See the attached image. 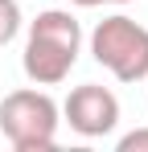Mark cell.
<instances>
[{
  "label": "cell",
  "mask_w": 148,
  "mask_h": 152,
  "mask_svg": "<svg viewBox=\"0 0 148 152\" xmlns=\"http://www.w3.org/2000/svg\"><path fill=\"white\" fill-rule=\"evenodd\" d=\"M78 50H82V25L74 21V12L66 8H45L37 12V21L29 25V37H25V74L37 86H58L66 82L78 62Z\"/></svg>",
  "instance_id": "cell-1"
},
{
  "label": "cell",
  "mask_w": 148,
  "mask_h": 152,
  "mask_svg": "<svg viewBox=\"0 0 148 152\" xmlns=\"http://www.w3.org/2000/svg\"><path fill=\"white\" fill-rule=\"evenodd\" d=\"M62 107L37 86L8 91L0 99V132L17 152H49L58 144Z\"/></svg>",
  "instance_id": "cell-2"
},
{
  "label": "cell",
  "mask_w": 148,
  "mask_h": 152,
  "mask_svg": "<svg viewBox=\"0 0 148 152\" xmlns=\"http://www.w3.org/2000/svg\"><path fill=\"white\" fill-rule=\"evenodd\" d=\"M91 53L103 70H111L127 86L148 78V29L123 12L103 17L91 29Z\"/></svg>",
  "instance_id": "cell-3"
},
{
  "label": "cell",
  "mask_w": 148,
  "mask_h": 152,
  "mask_svg": "<svg viewBox=\"0 0 148 152\" xmlns=\"http://www.w3.org/2000/svg\"><path fill=\"white\" fill-rule=\"evenodd\" d=\"M62 119L70 124V132L86 136V140L111 136L115 124H119V99H115V91H107L99 82H82V86H74L66 95Z\"/></svg>",
  "instance_id": "cell-4"
},
{
  "label": "cell",
  "mask_w": 148,
  "mask_h": 152,
  "mask_svg": "<svg viewBox=\"0 0 148 152\" xmlns=\"http://www.w3.org/2000/svg\"><path fill=\"white\" fill-rule=\"evenodd\" d=\"M25 17H21V4L17 0H0V45H8L17 33H21Z\"/></svg>",
  "instance_id": "cell-5"
},
{
  "label": "cell",
  "mask_w": 148,
  "mask_h": 152,
  "mask_svg": "<svg viewBox=\"0 0 148 152\" xmlns=\"http://www.w3.org/2000/svg\"><path fill=\"white\" fill-rule=\"evenodd\" d=\"M115 148H119V152H148V127H136V132L119 136Z\"/></svg>",
  "instance_id": "cell-6"
},
{
  "label": "cell",
  "mask_w": 148,
  "mask_h": 152,
  "mask_svg": "<svg viewBox=\"0 0 148 152\" xmlns=\"http://www.w3.org/2000/svg\"><path fill=\"white\" fill-rule=\"evenodd\" d=\"M99 4H132V0H99Z\"/></svg>",
  "instance_id": "cell-7"
}]
</instances>
